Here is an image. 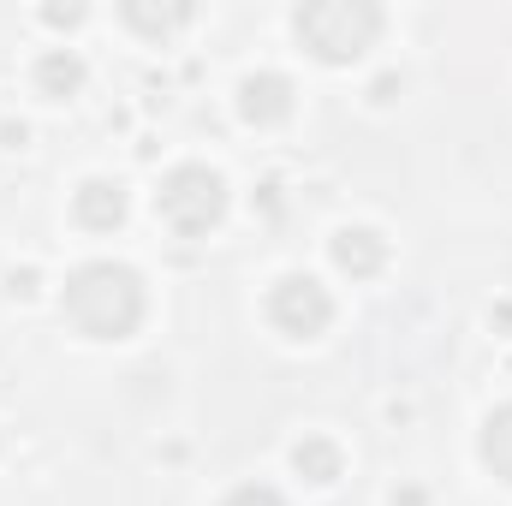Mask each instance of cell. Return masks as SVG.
Listing matches in <instances>:
<instances>
[{
  "label": "cell",
  "instance_id": "8992f818",
  "mask_svg": "<svg viewBox=\"0 0 512 506\" xmlns=\"http://www.w3.org/2000/svg\"><path fill=\"white\" fill-rule=\"evenodd\" d=\"M72 215L90 227V233H114L126 221V191L114 179H84L78 197H72Z\"/></svg>",
  "mask_w": 512,
  "mask_h": 506
},
{
  "label": "cell",
  "instance_id": "3957f363",
  "mask_svg": "<svg viewBox=\"0 0 512 506\" xmlns=\"http://www.w3.org/2000/svg\"><path fill=\"white\" fill-rule=\"evenodd\" d=\"M155 209H161V221L179 233V239H197V233H209L221 215H227V185H221V173H209V167H173L167 179H161V191H155Z\"/></svg>",
  "mask_w": 512,
  "mask_h": 506
},
{
  "label": "cell",
  "instance_id": "4fadbf2b",
  "mask_svg": "<svg viewBox=\"0 0 512 506\" xmlns=\"http://www.w3.org/2000/svg\"><path fill=\"white\" fill-rule=\"evenodd\" d=\"M84 18V6H48V24H78Z\"/></svg>",
  "mask_w": 512,
  "mask_h": 506
},
{
  "label": "cell",
  "instance_id": "ba28073f",
  "mask_svg": "<svg viewBox=\"0 0 512 506\" xmlns=\"http://www.w3.org/2000/svg\"><path fill=\"white\" fill-rule=\"evenodd\" d=\"M36 90H42L48 102L78 96V90H84V60H78V54H66V48H48V54L36 60Z\"/></svg>",
  "mask_w": 512,
  "mask_h": 506
},
{
  "label": "cell",
  "instance_id": "52a82bcc",
  "mask_svg": "<svg viewBox=\"0 0 512 506\" xmlns=\"http://www.w3.org/2000/svg\"><path fill=\"white\" fill-rule=\"evenodd\" d=\"M334 262L352 280H370V274H382V262H387V239L376 227H346V233H334Z\"/></svg>",
  "mask_w": 512,
  "mask_h": 506
},
{
  "label": "cell",
  "instance_id": "9c48e42d",
  "mask_svg": "<svg viewBox=\"0 0 512 506\" xmlns=\"http://www.w3.org/2000/svg\"><path fill=\"white\" fill-rule=\"evenodd\" d=\"M292 465H298L304 483H340V477H346V453H340L328 435H304V441L292 447Z\"/></svg>",
  "mask_w": 512,
  "mask_h": 506
},
{
  "label": "cell",
  "instance_id": "5b68a950",
  "mask_svg": "<svg viewBox=\"0 0 512 506\" xmlns=\"http://www.w3.org/2000/svg\"><path fill=\"white\" fill-rule=\"evenodd\" d=\"M239 114L251 120V126H280V120H292V84L280 78V72H256L239 84Z\"/></svg>",
  "mask_w": 512,
  "mask_h": 506
},
{
  "label": "cell",
  "instance_id": "277c9868",
  "mask_svg": "<svg viewBox=\"0 0 512 506\" xmlns=\"http://www.w3.org/2000/svg\"><path fill=\"white\" fill-rule=\"evenodd\" d=\"M268 322H274L286 340H316V334L334 322V298H328L322 280L286 274V280H274V292H268Z\"/></svg>",
  "mask_w": 512,
  "mask_h": 506
},
{
  "label": "cell",
  "instance_id": "30bf717a",
  "mask_svg": "<svg viewBox=\"0 0 512 506\" xmlns=\"http://www.w3.org/2000/svg\"><path fill=\"white\" fill-rule=\"evenodd\" d=\"M483 465H489L501 483H512V405H501V411L483 423Z\"/></svg>",
  "mask_w": 512,
  "mask_h": 506
},
{
  "label": "cell",
  "instance_id": "6da1fadb",
  "mask_svg": "<svg viewBox=\"0 0 512 506\" xmlns=\"http://www.w3.org/2000/svg\"><path fill=\"white\" fill-rule=\"evenodd\" d=\"M66 322L84 340H126L131 328L143 322V280L131 274L126 262H84L66 292H60Z\"/></svg>",
  "mask_w": 512,
  "mask_h": 506
},
{
  "label": "cell",
  "instance_id": "7a4b0ae2",
  "mask_svg": "<svg viewBox=\"0 0 512 506\" xmlns=\"http://www.w3.org/2000/svg\"><path fill=\"white\" fill-rule=\"evenodd\" d=\"M292 30H298V42H304L316 60L346 66V60H358L364 48H376V36H382V6H370V0H310V6H298Z\"/></svg>",
  "mask_w": 512,
  "mask_h": 506
},
{
  "label": "cell",
  "instance_id": "8fae6325",
  "mask_svg": "<svg viewBox=\"0 0 512 506\" xmlns=\"http://www.w3.org/2000/svg\"><path fill=\"white\" fill-rule=\"evenodd\" d=\"M126 24L143 30V36H167L179 24H191V6H143V0H126Z\"/></svg>",
  "mask_w": 512,
  "mask_h": 506
},
{
  "label": "cell",
  "instance_id": "7c38bea8",
  "mask_svg": "<svg viewBox=\"0 0 512 506\" xmlns=\"http://www.w3.org/2000/svg\"><path fill=\"white\" fill-rule=\"evenodd\" d=\"M221 506H286V501H280L268 483H245V489H233V495H227Z\"/></svg>",
  "mask_w": 512,
  "mask_h": 506
}]
</instances>
